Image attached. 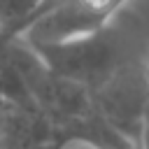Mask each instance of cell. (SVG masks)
Here are the masks:
<instances>
[{"instance_id": "5", "label": "cell", "mask_w": 149, "mask_h": 149, "mask_svg": "<svg viewBox=\"0 0 149 149\" xmlns=\"http://www.w3.org/2000/svg\"><path fill=\"white\" fill-rule=\"evenodd\" d=\"M137 142L142 149H149V93L142 107V119H140V133H137Z\"/></svg>"}, {"instance_id": "2", "label": "cell", "mask_w": 149, "mask_h": 149, "mask_svg": "<svg viewBox=\"0 0 149 149\" xmlns=\"http://www.w3.org/2000/svg\"><path fill=\"white\" fill-rule=\"evenodd\" d=\"M49 74L77 86L100 84L116 63V42L107 30L61 44H30Z\"/></svg>"}, {"instance_id": "3", "label": "cell", "mask_w": 149, "mask_h": 149, "mask_svg": "<svg viewBox=\"0 0 149 149\" xmlns=\"http://www.w3.org/2000/svg\"><path fill=\"white\" fill-rule=\"evenodd\" d=\"M47 0H0V23L2 33L0 35H21L30 21L37 16Z\"/></svg>"}, {"instance_id": "4", "label": "cell", "mask_w": 149, "mask_h": 149, "mask_svg": "<svg viewBox=\"0 0 149 149\" xmlns=\"http://www.w3.org/2000/svg\"><path fill=\"white\" fill-rule=\"evenodd\" d=\"M58 149H107L105 144H100L98 140H91V137H79V135H74V137H68V140H63L61 144H58Z\"/></svg>"}, {"instance_id": "7", "label": "cell", "mask_w": 149, "mask_h": 149, "mask_svg": "<svg viewBox=\"0 0 149 149\" xmlns=\"http://www.w3.org/2000/svg\"><path fill=\"white\" fill-rule=\"evenodd\" d=\"M2 102H5V100H2V95H0V123H2Z\"/></svg>"}, {"instance_id": "8", "label": "cell", "mask_w": 149, "mask_h": 149, "mask_svg": "<svg viewBox=\"0 0 149 149\" xmlns=\"http://www.w3.org/2000/svg\"><path fill=\"white\" fill-rule=\"evenodd\" d=\"M0 33H2V23H0Z\"/></svg>"}, {"instance_id": "1", "label": "cell", "mask_w": 149, "mask_h": 149, "mask_svg": "<svg viewBox=\"0 0 149 149\" xmlns=\"http://www.w3.org/2000/svg\"><path fill=\"white\" fill-rule=\"evenodd\" d=\"M126 0H54L21 33L28 44H61L107 30Z\"/></svg>"}, {"instance_id": "6", "label": "cell", "mask_w": 149, "mask_h": 149, "mask_svg": "<svg viewBox=\"0 0 149 149\" xmlns=\"http://www.w3.org/2000/svg\"><path fill=\"white\" fill-rule=\"evenodd\" d=\"M144 70L149 72V47H147V54H144Z\"/></svg>"}]
</instances>
